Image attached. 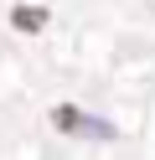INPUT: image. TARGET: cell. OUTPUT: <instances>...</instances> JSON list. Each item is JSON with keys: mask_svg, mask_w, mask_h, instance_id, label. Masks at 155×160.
I'll list each match as a JSON object with an SVG mask.
<instances>
[{"mask_svg": "<svg viewBox=\"0 0 155 160\" xmlns=\"http://www.w3.org/2000/svg\"><path fill=\"white\" fill-rule=\"evenodd\" d=\"M52 124L62 129V134H88V139H114V124H103V119L93 114H78V108H52Z\"/></svg>", "mask_w": 155, "mask_h": 160, "instance_id": "6da1fadb", "label": "cell"}, {"mask_svg": "<svg viewBox=\"0 0 155 160\" xmlns=\"http://www.w3.org/2000/svg\"><path fill=\"white\" fill-rule=\"evenodd\" d=\"M41 21H47V11H31V5H16V26H21V31H41Z\"/></svg>", "mask_w": 155, "mask_h": 160, "instance_id": "7a4b0ae2", "label": "cell"}]
</instances>
